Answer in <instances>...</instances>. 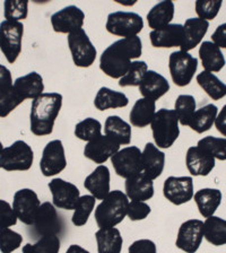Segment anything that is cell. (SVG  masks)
Masks as SVG:
<instances>
[{"label":"cell","instance_id":"obj_13","mask_svg":"<svg viewBox=\"0 0 226 253\" xmlns=\"http://www.w3.org/2000/svg\"><path fill=\"white\" fill-rule=\"evenodd\" d=\"M32 226L40 236L59 235L63 231V221L54 205L46 201L40 206L34 224Z\"/></svg>","mask_w":226,"mask_h":253},{"label":"cell","instance_id":"obj_47","mask_svg":"<svg viewBox=\"0 0 226 253\" xmlns=\"http://www.w3.org/2000/svg\"><path fill=\"white\" fill-rule=\"evenodd\" d=\"M150 211H152V209L145 201H129L127 216L132 221L144 220L145 218H147Z\"/></svg>","mask_w":226,"mask_h":253},{"label":"cell","instance_id":"obj_24","mask_svg":"<svg viewBox=\"0 0 226 253\" xmlns=\"http://www.w3.org/2000/svg\"><path fill=\"white\" fill-rule=\"evenodd\" d=\"M14 89L24 101L35 100L45 93V83L43 78L37 71L18 77L14 82Z\"/></svg>","mask_w":226,"mask_h":253},{"label":"cell","instance_id":"obj_45","mask_svg":"<svg viewBox=\"0 0 226 253\" xmlns=\"http://www.w3.org/2000/svg\"><path fill=\"white\" fill-rule=\"evenodd\" d=\"M223 1L222 0H198L195 3V9L198 18L204 21H213L221 9Z\"/></svg>","mask_w":226,"mask_h":253},{"label":"cell","instance_id":"obj_50","mask_svg":"<svg viewBox=\"0 0 226 253\" xmlns=\"http://www.w3.org/2000/svg\"><path fill=\"white\" fill-rule=\"evenodd\" d=\"M13 85L10 70L3 65H0V93L10 89Z\"/></svg>","mask_w":226,"mask_h":253},{"label":"cell","instance_id":"obj_39","mask_svg":"<svg viewBox=\"0 0 226 253\" xmlns=\"http://www.w3.org/2000/svg\"><path fill=\"white\" fill-rule=\"evenodd\" d=\"M74 133L83 141H93L102 136V125L96 119L86 118L76 125Z\"/></svg>","mask_w":226,"mask_h":253},{"label":"cell","instance_id":"obj_48","mask_svg":"<svg viewBox=\"0 0 226 253\" xmlns=\"http://www.w3.org/2000/svg\"><path fill=\"white\" fill-rule=\"evenodd\" d=\"M17 223V217L13 207L5 200H0V228L14 226Z\"/></svg>","mask_w":226,"mask_h":253},{"label":"cell","instance_id":"obj_14","mask_svg":"<svg viewBox=\"0 0 226 253\" xmlns=\"http://www.w3.org/2000/svg\"><path fill=\"white\" fill-rule=\"evenodd\" d=\"M204 239V221L188 219L181 224L178 231L176 247L185 253H196Z\"/></svg>","mask_w":226,"mask_h":253},{"label":"cell","instance_id":"obj_25","mask_svg":"<svg viewBox=\"0 0 226 253\" xmlns=\"http://www.w3.org/2000/svg\"><path fill=\"white\" fill-rule=\"evenodd\" d=\"M126 196L132 201H147L154 197L153 180L144 173L135 175L126 180Z\"/></svg>","mask_w":226,"mask_h":253},{"label":"cell","instance_id":"obj_28","mask_svg":"<svg viewBox=\"0 0 226 253\" xmlns=\"http://www.w3.org/2000/svg\"><path fill=\"white\" fill-rule=\"evenodd\" d=\"M156 113V103L149 98L141 97L135 103L129 114L132 126L136 128H145L152 124Z\"/></svg>","mask_w":226,"mask_h":253},{"label":"cell","instance_id":"obj_34","mask_svg":"<svg viewBox=\"0 0 226 253\" xmlns=\"http://www.w3.org/2000/svg\"><path fill=\"white\" fill-rule=\"evenodd\" d=\"M204 237L215 247L226 244V220L219 216H211L204 221Z\"/></svg>","mask_w":226,"mask_h":253},{"label":"cell","instance_id":"obj_23","mask_svg":"<svg viewBox=\"0 0 226 253\" xmlns=\"http://www.w3.org/2000/svg\"><path fill=\"white\" fill-rule=\"evenodd\" d=\"M138 88L142 97L156 101L169 92L170 84L163 75L155 70H148Z\"/></svg>","mask_w":226,"mask_h":253},{"label":"cell","instance_id":"obj_30","mask_svg":"<svg viewBox=\"0 0 226 253\" xmlns=\"http://www.w3.org/2000/svg\"><path fill=\"white\" fill-rule=\"evenodd\" d=\"M199 59L204 69L209 73H219L225 66L222 50L212 41H205L199 47Z\"/></svg>","mask_w":226,"mask_h":253},{"label":"cell","instance_id":"obj_26","mask_svg":"<svg viewBox=\"0 0 226 253\" xmlns=\"http://www.w3.org/2000/svg\"><path fill=\"white\" fill-rule=\"evenodd\" d=\"M209 29V22L200 18H189L183 24L184 40L181 45V51L189 52L190 50L195 49L203 41L204 37Z\"/></svg>","mask_w":226,"mask_h":253},{"label":"cell","instance_id":"obj_27","mask_svg":"<svg viewBox=\"0 0 226 253\" xmlns=\"http://www.w3.org/2000/svg\"><path fill=\"white\" fill-rule=\"evenodd\" d=\"M193 199H195L200 215L204 218H208V217L214 216V213L219 209L222 199H223V195L219 189L204 188L193 195Z\"/></svg>","mask_w":226,"mask_h":253},{"label":"cell","instance_id":"obj_6","mask_svg":"<svg viewBox=\"0 0 226 253\" xmlns=\"http://www.w3.org/2000/svg\"><path fill=\"white\" fill-rule=\"evenodd\" d=\"M105 27L110 34L122 39L138 37L144 29V21L140 15L133 11H114L109 14Z\"/></svg>","mask_w":226,"mask_h":253},{"label":"cell","instance_id":"obj_4","mask_svg":"<svg viewBox=\"0 0 226 253\" xmlns=\"http://www.w3.org/2000/svg\"><path fill=\"white\" fill-rule=\"evenodd\" d=\"M154 142L158 148H171L180 136L179 119L174 110L161 109L156 111L152 124Z\"/></svg>","mask_w":226,"mask_h":253},{"label":"cell","instance_id":"obj_40","mask_svg":"<svg viewBox=\"0 0 226 253\" xmlns=\"http://www.w3.org/2000/svg\"><path fill=\"white\" fill-rule=\"evenodd\" d=\"M60 239L58 235L41 236L37 243H27L23 247V253H59Z\"/></svg>","mask_w":226,"mask_h":253},{"label":"cell","instance_id":"obj_43","mask_svg":"<svg viewBox=\"0 0 226 253\" xmlns=\"http://www.w3.org/2000/svg\"><path fill=\"white\" fill-rule=\"evenodd\" d=\"M29 14V1L26 0H7L3 3V16L6 21L21 22Z\"/></svg>","mask_w":226,"mask_h":253},{"label":"cell","instance_id":"obj_33","mask_svg":"<svg viewBox=\"0 0 226 253\" xmlns=\"http://www.w3.org/2000/svg\"><path fill=\"white\" fill-rule=\"evenodd\" d=\"M104 134L119 142V145H129L132 142V126L118 116H110L105 120Z\"/></svg>","mask_w":226,"mask_h":253},{"label":"cell","instance_id":"obj_16","mask_svg":"<svg viewBox=\"0 0 226 253\" xmlns=\"http://www.w3.org/2000/svg\"><path fill=\"white\" fill-rule=\"evenodd\" d=\"M163 195L170 203L181 206L193 199V180L191 176H169L164 181Z\"/></svg>","mask_w":226,"mask_h":253},{"label":"cell","instance_id":"obj_17","mask_svg":"<svg viewBox=\"0 0 226 253\" xmlns=\"http://www.w3.org/2000/svg\"><path fill=\"white\" fill-rule=\"evenodd\" d=\"M85 14L77 6H67L51 16V25L55 33L70 34L83 29Z\"/></svg>","mask_w":226,"mask_h":253},{"label":"cell","instance_id":"obj_53","mask_svg":"<svg viewBox=\"0 0 226 253\" xmlns=\"http://www.w3.org/2000/svg\"><path fill=\"white\" fill-rule=\"evenodd\" d=\"M66 253H90V251H87L86 249H84L81 245L77 244H71L70 247L67 249Z\"/></svg>","mask_w":226,"mask_h":253},{"label":"cell","instance_id":"obj_1","mask_svg":"<svg viewBox=\"0 0 226 253\" xmlns=\"http://www.w3.org/2000/svg\"><path fill=\"white\" fill-rule=\"evenodd\" d=\"M142 53V43L139 37L120 39L103 51L100 58V69L113 79L125 76L132 66V60Z\"/></svg>","mask_w":226,"mask_h":253},{"label":"cell","instance_id":"obj_49","mask_svg":"<svg viewBox=\"0 0 226 253\" xmlns=\"http://www.w3.org/2000/svg\"><path fill=\"white\" fill-rule=\"evenodd\" d=\"M128 253H157L156 244L152 240H137L128 248Z\"/></svg>","mask_w":226,"mask_h":253},{"label":"cell","instance_id":"obj_37","mask_svg":"<svg viewBox=\"0 0 226 253\" xmlns=\"http://www.w3.org/2000/svg\"><path fill=\"white\" fill-rule=\"evenodd\" d=\"M196 108L197 103L192 95H179L174 103V112L177 113L178 119H179V124L189 126L190 121L196 112Z\"/></svg>","mask_w":226,"mask_h":253},{"label":"cell","instance_id":"obj_7","mask_svg":"<svg viewBox=\"0 0 226 253\" xmlns=\"http://www.w3.org/2000/svg\"><path fill=\"white\" fill-rule=\"evenodd\" d=\"M198 69V59L184 51H174L169 58L172 82L179 87L188 86Z\"/></svg>","mask_w":226,"mask_h":253},{"label":"cell","instance_id":"obj_18","mask_svg":"<svg viewBox=\"0 0 226 253\" xmlns=\"http://www.w3.org/2000/svg\"><path fill=\"white\" fill-rule=\"evenodd\" d=\"M119 150V142L106 134H102L95 140L87 142L84 148V156L95 164L103 165Z\"/></svg>","mask_w":226,"mask_h":253},{"label":"cell","instance_id":"obj_35","mask_svg":"<svg viewBox=\"0 0 226 253\" xmlns=\"http://www.w3.org/2000/svg\"><path fill=\"white\" fill-rule=\"evenodd\" d=\"M219 114V108L215 104H207L196 110L195 114L190 121L189 126L197 133H204L215 125V120Z\"/></svg>","mask_w":226,"mask_h":253},{"label":"cell","instance_id":"obj_2","mask_svg":"<svg viewBox=\"0 0 226 253\" xmlns=\"http://www.w3.org/2000/svg\"><path fill=\"white\" fill-rule=\"evenodd\" d=\"M62 95L55 92L43 93L32 102L30 113L31 131L35 136L43 137L52 133L55 119L62 106Z\"/></svg>","mask_w":226,"mask_h":253},{"label":"cell","instance_id":"obj_9","mask_svg":"<svg viewBox=\"0 0 226 253\" xmlns=\"http://www.w3.org/2000/svg\"><path fill=\"white\" fill-rule=\"evenodd\" d=\"M68 46L74 65L81 68H89L96 60L97 51L84 29L68 34Z\"/></svg>","mask_w":226,"mask_h":253},{"label":"cell","instance_id":"obj_8","mask_svg":"<svg viewBox=\"0 0 226 253\" xmlns=\"http://www.w3.org/2000/svg\"><path fill=\"white\" fill-rule=\"evenodd\" d=\"M24 25L22 22L3 21L0 24V50L7 61L14 63L22 52Z\"/></svg>","mask_w":226,"mask_h":253},{"label":"cell","instance_id":"obj_29","mask_svg":"<svg viewBox=\"0 0 226 253\" xmlns=\"http://www.w3.org/2000/svg\"><path fill=\"white\" fill-rule=\"evenodd\" d=\"M95 240L98 253H120L122 250L124 239L117 227L98 228Z\"/></svg>","mask_w":226,"mask_h":253},{"label":"cell","instance_id":"obj_5","mask_svg":"<svg viewBox=\"0 0 226 253\" xmlns=\"http://www.w3.org/2000/svg\"><path fill=\"white\" fill-rule=\"evenodd\" d=\"M34 162V153L29 144L17 140L0 154V169L8 172L29 171Z\"/></svg>","mask_w":226,"mask_h":253},{"label":"cell","instance_id":"obj_19","mask_svg":"<svg viewBox=\"0 0 226 253\" xmlns=\"http://www.w3.org/2000/svg\"><path fill=\"white\" fill-rule=\"evenodd\" d=\"M215 158L198 146L189 147L185 154V165L192 176H207L215 168Z\"/></svg>","mask_w":226,"mask_h":253},{"label":"cell","instance_id":"obj_38","mask_svg":"<svg viewBox=\"0 0 226 253\" xmlns=\"http://www.w3.org/2000/svg\"><path fill=\"white\" fill-rule=\"evenodd\" d=\"M95 203H96V199L93 196H81L77 201L76 207L74 209L73 217H71V223L74 226L82 227L86 225L95 207Z\"/></svg>","mask_w":226,"mask_h":253},{"label":"cell","instance_id":"obj_22","mask_svg":"<svg viewBox=\"0 0 226 253\" xmlns=\"http://www.w3.org/2000/svg\"><path fill=\"white\" fill-rule=\"evenodd\" d=\"M111 174L108 166L98 165L94 171L86 177L84 187L96 200H103L110 193Z\"/></svg>","mask_w":226,"mask_h":253},{"label":"cell","instance_id":"obj_36","mask_svg":"<svg viewBox=\"0 0 226 253\" xmlns=\"http://www.w3.org/2000/svg\"><path fill=\"white\" fill-rule=\"evenodd\" d=\"M197 83L204 92L214 101H219L226 96V84L221 79L209 71H201L197 75Z\"/></svg>","mask_w":226,"mask_h":253},{"label":"cell","instance_id":"obj_10","mask_svg":"<svg viewBox=\"0 0 226 253\" xmlns=\"http://www.w3.org/2000/svg\"><path fill=\"white\" fill-rule=\"evenodd\" d=\"M110 160L116 173L126 180L142 173L141 152L136 146L120 149Z\"/></svg>","mask_w":226,"mask_h":253},{"label":"cell","instance_id":"obj_32","mask_svg":"<svg viewBox=\"0 0 226 253\" xmlns=\"http://www.w3.org/2000/svg\"><path fill=\"white\" fill-rule=\"evenodd\" d=\"M128 104L129 98L126 94L117 92L109 87H101L94 98V106L98 111L126 108Z\"/></svg>","mask_w":226,"mask_h":253},{"label":"cell","instance_id":"obj_20","mask_svg":"<svg viewBox=\"0 0 226 253\" xmlns=\"http://www.w3.org/2000/svg\"><path fill=\"white\" fill-rule=\"evenodd\" d=\"M142 173L150 180L162 175L165 166V154L153 142H147L141 152Z\"/></svg>","mask_w":226,"mask_h":253},{"label":"cell","instance_id":"obj_41","mask_svg":"<svg viewBox=\"0 0 226 253\" xmlns=\"http://www.w3.org/2000/svg\"><path fill=\"white\" fill-rule=\"evenodd\" d=\"M148 71V66L145 61H133L129 70L124 77L119 79L120 87H136L139 86Z\"/></svg>","mask_w":226,"mask_h":253},{"label":"cell","instance_id":"obj_3","mask_svg":"<svg viewBox=\"0 0 226 253\" xmlns=\"http://www.w3.org/2000/svg\"><path fill=\"white\" fill-rule=\"evenodd\" d=\"M129 199L120 190H113L97 205L95 221L100 228L116 227L127 216Z\"/></svg>","mask_w":226,"mask_h":253},{"label":"cell","instance_id":"obj_52","mask_svg":"<svg viewBox=\"0 0 226 253\" xmlns=\"http://www.w3.org/2000/svg\"><path fill=\"white\" fill-rule=\"evenodd\" d=\"M215 126L217 131L221 132L224 137H226V104L222 108V110L217 114L215 120Z\"/></svg>","mask_w":226,"mask_h":253},{"label":"cell","instance_id":"obj_21","mask_svg":"<svg viewBox=\"0 0 226 253\" xmlns=\"http://www.w3.org/2000/svg\"><path fill=\"white\" fill-rule=\"evenodd\" d=\"M150 43L154 47H181L184 40V30L181 24H170L149 33Z\"/></svg>","mask_w":226,"mask_h":253},{"label":"cell","instance_id":"obj_51","mask_svg":"<svg viewBox=\"0 0 226 253\" xmlns=\"http://www.w3.org/2000/svg\"><path fill=\"white\" fill-rule=\"evenodd\" d=\"M212 42L221 50L226 49V23L220 25L212 34Z\"/></svg>","mask_w":226,"mask_h":253},{"label":"cell","instance_id":"obj_42","mask_svg":"<svg viewBox=\"0 0 226 253\" xmlns=\"http://www.w3.org/2000/svg\"><path fill=\"white\" fill-rule=\"evenodd\" d=\"M197 146L211 154L215 160L226 161V138L207 136L198 141Z\"/></svg>","mask_w":226,"mask_h":253},{"label":"cell","instance_id":"obj_12","mask_svg":"<svg viewBox=\"0 0 226 253\" xmlns=\"http://www.w3.org/2000/svg\"><path fill=\"white\" fill-rule=\"evenodd\" d=\"M66 166L67 158L62 141L54 139L47 142L40 161V169L43 175L46 177L57 175L66 169Z\"/></svg>","mask_w":226,"mask_h":253},{"label":"cell","instance_id":"obj_46","mask_svg":"<svg viewBox=\"0 0 226 253\" xmlns=\"http://www.w3.org/2000/svg\"><path fill=\"white\" fill-rule=\"evenodd\" d=\"M24 102L23 98L16 93L14 87L0 93V118H6Z\"/></svg>","mask_w":226,"mask_h":253},{"label":"cell","instance_id":"obj_44","mask_svg":"<svg viewBox=\"0 0 226 253\" xmlns=\"http://www.w3.org/2000/svg\"><path fill=\"white\" fill-rule=\"evenodd\" d=\"M23 236L9 227L0 228V251L11 253L21 248Z\"/></svg>","mask_w":226,"mask_h":253},{"label":"cell","instance_id":"obj_31","mask_svg":"<svg viewBox=\"0 0 226 253\" xmlns=\"http://www.w3.org/2000/svg\"><path fill=\"white\" fill-rule=\"evenodd\" d=\"M174 9L176 7L171 0H163L156 3L147 14L148 26L155 31L170 25L174 17Z\"/></svg>","mask_w":226,"mask_h":253},{"label":"cell","instance_id":"obj_15","mask_svg":"<svg viewBox=\"0 0 226 253\" xmlns=\"http://www.w3.org/2000/svg\"><path fill=\"white\" fill-rule=\"evenodd\" d=\"M47 187L52 195V204L55 208L74 211L81 198V191L76 185L60 177H55L49 182Z\"/></svg>","mask_w":226,"mask_h":253},{"label":"cell","instance_id":"obj_54","mask_svg":"<svg viewBox=\"0 0 226 253\" xmlns=\"http://www.w3.org/2000/svg\"><path fill=\"white\" fill-rule=\"evenodd\" d=\"M2 150H3V146H2V144H1V141H0V154L2 153Z\"/></svg>","mask_w":226,"mask_h":253},{"label":"cell","instance_id":"obj_11","mask_svg":"<svg viewBox=\"0 0 226 253\" xmlns=\"http://www.w3.org/2000/svg\"><path fill=\"white\" fill-rule=\"evenodd\" d=\"M41 201H40L37 192L32 189H21L14 195L13 211L17 219L23 224L32 226L34 224L35 217L39 211Z\"/></svg>","mask_w":226,"mask_h":253}]
</instances>
